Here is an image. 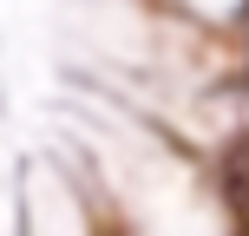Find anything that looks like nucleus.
Returning a JSON list of instances; mask_svg holds the SVG:
<instances>
[{
    "mask_svg": "<svg viewBox=\"0 0 249 236\" xmlns=\"http://www.w3.org/2000/svg\"><path fill=\"white\" fill-rule=\"evenodd\" d=\"M216 184H223V203L249 223V131H243V138H230L223 164H216Z\"/></svg>",
    "mask_w": 249,
    "mask_h": 236,
    "instance_id": "f257e3e1",
    "label": "nucleus"
}]
</instances>
